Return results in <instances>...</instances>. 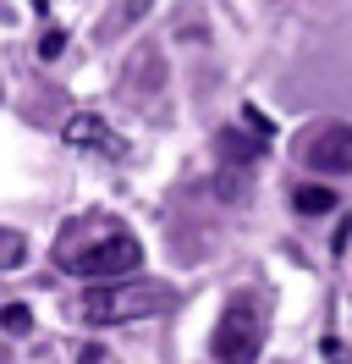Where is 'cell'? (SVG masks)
Segmentation results:
<instances>
[{"label":"cell","mask_w":352,"mask_h":364,"mask_svg":"<svg viewBox=\"0 0 352 364\" xmlns=\"http://www.w3.org/2000/svg\"><path fill=\"white\" fill-rule=\"evenodd\" d=\"M55 265L66 276H83V282H127L138 265H143V243H138V232L121 227L116 215H99V210H88V215H72L61 232H55Z\"/></svg>","instance_id":"cell-1"},{"label":"cell","mask_w":352,"mask_h":364,"mask_svg":"<svg viewBox=\"0 0 352 364\" xmlns=\"http://www.w3.org/2000/svg\"><path fill=\"white\" fill-rule=\"evenodd\" d=\"M171 287L165 282H105V287H88L77 298V320L88 326H127V320H149L160 309H171Z\"/></svg>","instance_id":"cell-2"},{"label":"cell","mask_w":352,"mask_h":364,"mask_svg":"<svg viewBox=\"0 0 352 364\" xmlns=\"http://www.w3.org/2000/svg\"><path fill=\"white\" fill-rule=\"evenodd\" d=\"M264 348V315H259V298L237 293L215 320V337H209V353L215 364H259Z\"/></svg>","instance_id":"cell-3"},{"label":"cell","mask_w":352,"mask_h":364,"mask_svg":"<svg viewBox=\"0 0 352 364\" xmlns=\"http://www.w3.org/2000/svg\"><path fill=\"white\" fill-rule=\"evenodd\" d=\"M297 160L319 177H352V122H319L297 138Z\"/></svg>","instance_id":"cell-4"},{"label":"cell","mask_w":352,"mask_h":364,"mask_svg":"<svg viewBox=\"0 0 352 364\" xmlns=\"http://www.w3.org/2000/svg\"><path fill=\"white\" fill-rule=\"evenodd\" d=\"M66 144H72V149H99V155H116V160L127 155V144L110 133L99 116H88V111H77L72 122H66Z\"/></svg>","instance_id":"cell-5"},{"label":"cell","mask_w":352,"mask_h":364,"mask_svg":"<svg viewBox=\"0 0 352 364\" xmlns=\"http://www.w3.org/2000/svg\"><path fill=\"white\" fill-rule=\"evenodd\" d=\"M292 210L297 215H330V210H341V199H336V188H325V182H303L297 193H292Z\"/></svg>","instance_id":"cell-6"},{"label":"cell","mask_w":352,"mask_h":364,"mask_svg":"<svg viewBox=\"0 0 352 364\" xmlns=\"http://www.w3.org/2000/svg\"><path fill=\"white\" fill-rule=\"evenodd\" d=\"M264 149H270L264 138H242V133H231V127L220 133V155H226V166H237V171H242V166H253Z\"/></svg>","instance_id":"cell-7"},{"label":"cell","mask_w":352,"mask_h":364,"mask_svg":"<svg viewBox=\"0 0 352 364\" xmlns=\"http://www.w3.org/2000/svg\"><path fill=\"white\" fill-rule=\"evenodd\" d=\"M17 265H28V237L0 227V271H17Z\"/></svg>","instance_id":"cell-8"},{"label":"cell","mask_w":352,"mask_h":364,"mask_svg":"<svg viewBox=\"0 0 352 364\" xmlns=\"http://www.w3.org/2000/svg\"><path fill=\"white\" fill-rule=\"evenodd\" d=\"M0 331H11V337L33 331V315H28V304H6V309H0Z\"/></svg>","instance_id":"cell-9"},{"label":"cell","mask_w":352,"mask_h":364,"mask_svg":"<svg viewBox=\"0 0 352 364\" xmlns=\"http://www.w3.org/2000/svg\"><path fill=\"white\" fill-rule=\"evenodd\" d=\"M242 122H248V133H253V138H264V144L275 138V122H270V116H264L259 105H242Z\"/></svg>","instance_id":"cell-10"},{"label":"cell","mask_w":352,"mask_h":364,"mask_svg":"<svg viewBox=\"0 0 352 364\" xmlns=\"http://www.w3.org/2000/svg\"><path fill=\"white\" fill-rule=\"evenodd\" d=\"M61 45H66V39L55 33V28H50V33L39 39V55H44V61H55V55H61Z\"/></svg>","instance_id":"cell-11"},{"label":"cell","mask_w":352,"mask_h":364,"mask_svg":"<svg viewBox=\"0 0 352 364\" xmlns=\"http://www.w3.org/2000/svg\"><path fill=\"white\" fill-rule=\"evenodd\" d=\"M154 0H127V6H121V17H127V23H138V17H143V11H149Z\"/></svg>","instance_id":"cell-12"}]
</instances>
